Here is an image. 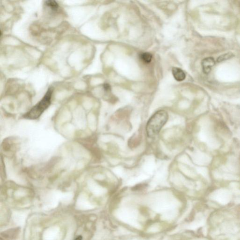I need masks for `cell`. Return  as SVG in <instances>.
Instances as JSON below:
<instances>
[{
	"label": "cell",
	"mask_w": 240,
	"mask_h": 240,
	"mask_svg": "<svg viewBox=\"0 0 240 240\" xmlns=\"http://www.w3.org/2000/svg\"><path fill=\"white\" fill-rule=\"evenodd\" d=\"M172 73H173L174 78L177 81H182L185 78V74L181 68L177 67L173 68Z\"/></svg>",
	"instance_id": "277c9868"
},
{
	"label": "cell",
	"mask_w": 240,
	"mask_h": 240,
	"mask_svg": "<svg viewBox=\"0 0 240 240\" xmlns=\"http://www.w3.org/2000/svg\"><path fill=\"white\" fill-rule=\"evenodd\" d=\"M152 58L153 56L152 54L147 52L142 53L140 55V58L145 63H150L152 61Z\"/></svg>",
	"instance_id": "5b68a950"
},
{
	"label": "cell",
	"mask_w": 240,
	"mask_h": 240,
	"mask_svg": "<svg viewBox=\"0 0 240 240\" xmlns=\"http://www.w3.org/2000/svg\"><path fill=\"white\" fill-rule=\"evenodd\" d=\"M53 93V88H49L42 99L30 110L27 112L23 117L25 119L30 120H34L39 118L51 104Z\"/></svg>",
	"instance_id": "7a4b0ae2"
},
{
	"label": "cell",
	"mask_w": 240,
	"mask_h": 240,
	"mask_svg": "<svg viewBox=\"0 0 240 240\" xmlns=\"http://www.w3.org/2000/svg\"><path fill=\"white\" fill-rule=\"evenodd\" d=\"M46 5L53 11H57L59 8L58 3L55 1H47L46 2Z\"/></svg>",
	"instance_id": "8992f818"
},
{
	"label": "cell",
	"mask_w": 240,
	"mask_h": 240,
	"mask_svg": "<svg viewBox=\"0 0 240 240\" xmlns=\"http://www.w3.org/2000/svg\"><path fill=\"white\" fill-rule=\"evenodd\" d=\"M202 64L204 72L205 74H208L211 71L212 68L214 65L215 61L213 58L209 57L204 59Z\"/></svg>",
	"instance_id": "3957f363"
},
{
	"label": "cell",
	"mask_w": 240,
	"mask_h": 240,
	"mask_svg": "<svg viewBox=\"0 0 240 240\" xmlns=\"http://www.w3.org/2000/svg\"><path fill=\"white\" fill-rule=\"evenodd\" d=\"M103 87L105 91H106V92H109V91H110V86L108 84H104Z\"/></svg>",
	"instance_id": "ba28073f"
},
{
	"label": "cell",
	"mask_w": 240,
	"mask_h": 240,
	"mask_svg": "<svg viewBox=\"0 0 240 240\" xmlns=\"http://www.w3.org/2000/svg\"><path fill=\"white\" fill-rule=\"evenodd\" d=\"M75 240H83V237H82V236L79 235V236H77V237H76Z\"/></svg>",
	"instance_id": "9c48e42d"
},
{
	"label": "cell",
	"mask_w": 240,
	"mask_h": 240,
	"mask_svg": "<svg viewBox=\"0 0 240 240\" xmlns=\"http://www.w3.org/2000/svg\"><path fill=\"white\" fill-rule=\"evenodd\" d=\"M232 55L229 54H226V55H225L224 56H223V55H222V56H220V57L219 58V59H218V61H223V60L229 59L230 57H232Z\"/></svg>",
	"instance_id": "52a82bcc"
},
{
	"label": "cell",
	"mask_w": 240,
	"mask_h": 240,
	"mask_svg": "<svg viewBox=\"0 0 240 240\" xmlns=\"http://www.w3.org/2000/svg\"><path fill=\"white\" fill-rule=\"evenodd\" d=\"M168 119V113L166 111H158L153 114L147 123L146 131L147 136L153 137L158 135Z\"/></svg>",
	"instance_id": "6da1fadb"
}]
</instances>
